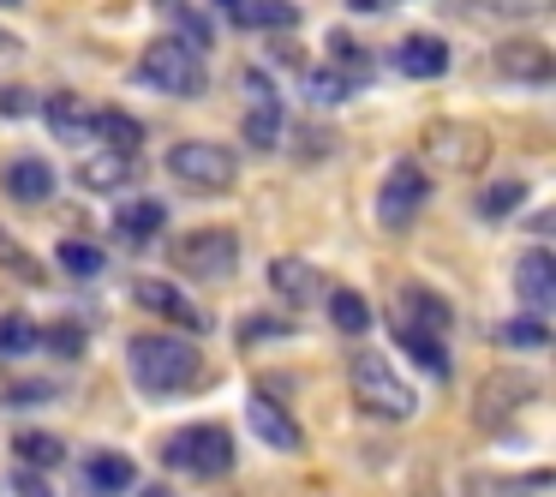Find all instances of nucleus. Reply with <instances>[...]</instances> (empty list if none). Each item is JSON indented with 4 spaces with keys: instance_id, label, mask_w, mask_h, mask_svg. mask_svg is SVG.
Masks as SVG:
<instances>
[{
    "instance_id": "1a4fd4ad",
    "label": "nucleus",
    "mask_w": 556,
    "mask_h": 497,
    "mask_svg": "<svg viewBox=\"0 0 556 497\" xmlns=\"http://www.w3.org/2000/svg\"><path fill=\"white\" fill-rule=\"evenodd\" d=\"M532 396H539V377L520 372V365H503V372H491L479 384V396H472V420H479L484 432H496V425H503L508 413H520Z\"/></svg>"
},
{
    "instance_id": "58836bf2",
    "label": "nucleus",
    "mask_w": 556,
    "mask_h": 497,
    "mask_svg": "<svg viewBox=\"0 0 556 497\" xmlns=\"http://www.w3.org/2000/svg\"><path fill=\"white\" fill-rule=\"evenodd\" d=\"M353 13H383V7H395V0H348Z\"/></svg>"
},
{
    "instance_id": "6ab92c4d",
    "label": "nucleus",
    "mask_w": 556,
    "mask_h": 497,
    "mask_svg": "<svg viewBox=\"0 0 556 497\" xmlns=\"http://www.w3.org/2000/svg\"><path fill=\"white\" fill-rule=\"evenodd\" d=\"M85 133H97L109 150H126V157H138V145H144V126H138L132 114H121V109L90 114V121H85Z\"/></svg>"
},
{
    "instance_id": "f704fd0d",
    "label": "nucleus",
    "mask_w": 556,
    "mask_h": 497,
    "mask_svg": "<svg viewBox=\"0 0 556 497\" xmlns=\"http://www.w3.org/2000/svg\"><path fill=\"white\" fill-rule=\"evenodd\" d=\"M174 18H180V42H192V49H210V42H216V30H210L198 13H186V7H174Z\"/></svg>"
},
{
    "instance_id": "c756f323",
    "label": "nucleus",
    "mask_w": 556,
    "mask_h": 497,
    "mask_svg": "<svg viewBox=\"0 0 556 497\" xmlns=\"http://www.w3.org/2000/svg\"><path fill=\"white\" fill-rule=\"evenodd\" d=\"M61 270H73L78 282L102 276V246H90V240H61Z\"/></svg>"
},
{
    "instance_id": "4be33fe9",
    "label": "nucleus",
    "mask_w": 556,
    "mask_h": 497,
    "mask_svg": "<svg viewBox=\"0 0 556 497\" xmlns=\"http://www.w3.org/2000/svg\"><path fill=\"white\" fill-rule=\"evenodd\" d=\"M395 341H401V348H407V353H413V360H419L431 377H448V348H443V336H431V330H413V324H401V330H395Z\"/></svg>"
},
{
    "instance_id": "20e7f679",
    "label": "nucleus",
    "mask_w": 556,
    "mask_h": 497,
    "mask_svg": "<svg viewBox=\"0 0 556 497\" xmlns=\"http://www.w3.org/2000/svg\"><path fill=\"white\" fill-rule=\"evenodd\" d=\"M348 384L353 396H359L365 413H377V420H413V384L395 372L389 360H377V353H359V360H348Z\"/></svg>"
},
{
    "instance_id": "f3484780",
    "label": "nucleus",
    "mask_w": 556,
    "mask_h": 497,
    "mask_svg": "<svg viewBox=\"0 0 556 497\" xmlns=\"http://www.w3.org/2000/svg\"><path fill=\"white\" fill-rule=\"evenodd\" d=\"M216 7L233 18V25H252V30H264V25L293 30V25H300V13H293L288 0H216Z\"/></svg>"
},
{
    "instance_id": "a878e982",
    "label": "nucleus",
    "mask_w": 556,
    "mask_h": 497,
    "mask_svg": "<svg viewBox=\"0 0 556 497\" xmlns=\"http://www.w3.org/2000/svg\"><path fill=\"white\" fill-rule=\"evenodd\" d=\"M42 114H49V133L54 138H78V133H85V121H90L85 102H78L73 90H54V97L42 102Z\"/></svg>"
},
{
    "instance_id": "4468645a",
    "label": "nucleus",
    "mask_w": 556,
    "mask_h": 497,
    "mask_svg": "<svg viewBox=\"0 0 556 497\" xmlns=\"http://www.w3.org/2000/svg\"><path fill=\"white\" fill-rule=\"evenodd\" d=\"M0 186H7V198H18V204H49L54 198V169L42 157H18V162H7Z\"/></svg>"
},
{
    "instance_id": "9d476101",
    "label": "nucleus",
    "mask_w": 556,
    "mask_h": 497,
    "mask_svg": "<svg viewBox=\"0 0 556 497\" xmlns=\"http://www.w3.org/2000/svg\"><path fill=\"white\" fill-rule=\"evenodd\" d=\"M132 300L144 306V312H156V318H174V330H192V336H204V330L216 324L204 306H192L174 282H156V276H138L132 282Z\"/></svg>"
},
{
    "instance_id": "c85d7f7f",
    "label": "nucleus",
    "mask_w": 556,
    "mask_h": 497,
    "mask_svg": "<svg viewBox=\"0 0 556 497\" xmlns=\"http://www.w3.org/2000/svg\"><path fill=\"white\" fill-rule=\"evenodd\" d=\"M30 348H42V330L30 324V318L7 312L0 318V353H30Z\"/></svg>"
},
{
    "instance_id": "a19ab883",
    "label": "nucleus",
    "mask_w": 556,
    "mask_h": 497,
    "mask_svg": "<svg viewBox=\"0 0 556 497\" xmlns=\"http://www.w3.org/2000/svg\"><path fill=\"white\" fill-rule=\"evenodd\" d=\"M0 7H25V0H0Z\"/></svg>"
},
{
    "instance_id": "7c9ffc66",
    "label": "nucleus",
    "mask_w": 556,
    "mask_h": 497,
    "mask_svg": "<svg viewBox=\"0 0 556 497\" xmlns=\"http://www.w3.org/2000/svg\"><path fill=\"white\" fill-rule=\"evenodd\" d=\"M520 204H527V181H496L491 192L479 198V210H484V216H515Z\"/></svg>"
},
{
    "instance_id": "e433bc0d",
    "label": "nucleus",
    "mask_w": 556,
    "mask_h": 497,
    "mask_svg": "<svg viewBox=\"0 0 556 497\" xmlns=\"http://www.w3.org/2000/svg\"><path fill=\"white\" fill-rule=\"evenodd\" d=\"M496 13H508V18H532V13H544L551 0H491Z\"/></svg>"
},
{
    "instance_id": "5701e85b",
    "label": "nucleus",
    "mask_w": 556,
    "mask_h": 497,
    "mask_svg": "<svg viewBox=\"0 0 556 497\" xmlns=\"http://www.w3.org/2000/svg\"><path fill=\"white\" fill-rule=\"evenodd\" d=\"M13 456L25 461V468L49 473V468H61V461H66V444H61V437H49V432H18L13 437Z\"/></svg>"
},
{
    "instance_id": "9b49d317",
    "label": "nucleus",
    "mask_w": 556,
    "mask_h": 497,
    "mask_svg": "<svg viewBox=\"0 0 556 497\" xmlns=\"http://www.w3.org/2000/svg\"><path fill=\"white\" fill-rule=\"evenodd\" d=\"M491 61H496V73L515 78V85H551V78H556L551 49H544V42H532V37H508Z\"/></svg>"
},
{
    "instance_id": "4c0bfd02",
    "label": "nucleus",
    "mask_w": 556,
    "mask_h": 497,
    "mask_svg": "<svg viewBox=\"0 0 556 497\" xmlns=\"http://www.w3.org/2000/svg\"><path fill=\"white\" fill-rule=\"evenodd\" d=\"M18 497H54V492L37 480V468H25V473H18Z\"/></svg>"
},
{
    "instance_id": "cd10ccee",
    "label": "nucleus",
    "mask_w": 556,
    "mask_h": 497,
    "mask_svg": "<svg viewBox=\"0 0 556 497\" xmlns=\"http://www.w3.org/2000/svg\"><path fill=\"white\" fill-rule=\"evenodd\" d=\"M245 145H257V150L281 145V109H276V97L257 102V109L245 114Z\"/></svg>"
},
{
    "instance_id": "f03ea898",
    "label": "nucleus",
    "mask_w": 556,
    "mask_h": 497,
    "mask_svg": "<svg viewBox=\"0 0 556 497\" xmlns=\"http://www.w3.org/2000/svg\"><path fill=\"white\" fill-rule=\"evenodd\" d=\"M138 78L162 97H204L210 73H204V54L180 37H156L144 54H138Z\"/></svg>"
},
{
    "instance_id": "aec40b11",
    "label": "nucleus",
    "mask_w": 556,
    "mask_h": 497,
    "mask_svg": "<svg viewBox=\"0 0 556 497\" xmlns=\"http://www.w3.org/2000/svg\"><path fill=\"white\" fill-rule=\"evenodd\" d=\"M162 222H168V210H162L156 198H138V204H126L121 216H114V234L132 240V246H144V240H156V234H162Z\"/></svg>"
},
{
    "instance_id": "0eeeda50",
    "label": "nucleus",
    "mask_w": 556,
    "mask_h": 497,
    "mask_svg": "<svg viewBox=\"0 0 556 497\" xmlns=\"http://www.w3.org/2000/svg\"><path fill=\"white\" fill-rule=\"evenodd\" d=\"M168 174L180 186H192V192H228L233 174H240V162H233V150H222V145L186 138V145L168 150Z\"/></svg>"
},
{
    "instance_id": "423d86ee",
    "label": "nucleus",
    "mask_w": 556,
    "mask_h": 497,
    "mask_svg": "<svg viewBox=\"0 0 556 497\" xmlns=\"http://www.w3.org/2000/svg\"><path fill=\"white\" fill-rule=\"evenodd\" d=\"M162 456H168V468H180V473L222 480V473L233 468V437L222 432V425H186V432H174L168 444H162Z\"/></svg>"
},
{
    "instance_id": "2eb2a0df",
    "label": "nucleus",
    "mask_w": 556,
    "mask_h": 497,
    "mask_svg": "<svg viewBox=\"0 0 556 497\" xmlns=\"http://www.w3.org/2000/svg\"><path fill=\"white\" fill-rule=\"evenodd\" d=\"M401 312H407L413 330H431V336H448V330H455V306H448L443 294L419 288V282H407V288H401Z\"/></svg>"
},
{
    "instance_id": "6e6552de",
    "label": "nucleus",
    "mask_w": 556,
    "mask_h": 497,
    "mask_svg": "<svg viewBox=\"0 0 556 497\" xmlns=\"http://www.w3.org/2000/svg\"><path fill=\"white\" fill-rule=\"evenodd\" d=\"M425 198H431V174H425L419 162H395V169L383 174V186H377V222H383L389 234H401L425 210Z\"/></svg>"
},
{
    "instance_id": "dca6fc26",
    "label": "nucleus",
    "mask_w": 556,
    "mask_h": 497,
    "mask_svg": "<svg viewBox=\"0 0 556 497\" xmlns=\"http://www.w3.org/2000/svg\"><path fill=\"white\" fill-rule=\"evenodd\" d=\"M126 181H132V157L126 150H97V157L78 162V186L85 192H121Z\"/></svg>"
},
{
    "instance_id": "7ed1b4c3",
    "label": "nucleus",
    "mask_w": 556,
    "mask_h": 497,
    "mask_svg": "<svg viewBox=\"0 0 556 497\" xmlns=\"http://www.w3.org/2000/svg\"><path fill=\"white\" fill-rule=\"evenodd\" d=\"M419 157L425 169L437 174H484V162H491V133L472 121H431L419 138Z\"/></svg>"
},
{
    "instance_id": "a211bd4d",
    "label": "nucleus",
    "mask_w": 556,
    "mask_h": 497,
    "mask_svg": "<svg viewBox=\"0 0 556 497\" xmlns=\"http://www.w3.org/2000/svg\"><path fill=\"white\" fill-rule=\"evenodd\" d=\"M395 66H401L407 78H443V73H448V49H443L437 37H407V42L395 49Z\"/></svg>"
},
{
    "instance_id": "72a5a7b5",
    "label": "nucleus",
    "mask_w": 556,
    "mask_h": 497,
    "mask_svg": "<svg viewBox=\"0 0 556 497\" xmlns=\"http://www.w3.org/2000/svg\"><path fill=\"white\" fill-rule=\"evenodd\" d=\"M42 341H49V348L61 353V360H78V353H85V330H78V324H54Z\"/></svg>"
},
{
    "instance_id": "473e14b6",
    "label": "nucleus",
    "mask_w": 556,
    "mask_h": 497,
    "mask_svg": "<svg viewBox=\"0 0 556 497\" xmlns=\"http://www.w3.org/2000/svg\"><path fill=\"white\" fill-rule=\"evenodd\" d=\"M329 54H336V61H348V66H353V78H365V73H371V54H365L359 42L348 37V30H336V37H329Z\"/></svg>"
},
{
    "instance_id": "ea45409f",
    "label": "nucleus",
    "mask_w": 556,
    "mask_h": 497,
    "mask_svg": "<svg viewBox=\"0 0 556 497\" xmlns=\"http://www.w3.org/2000/svg\"><path fill=\"white\" fill-rule=\"evenodd\" d=\"M138 497H174V492H168V485H144Z\"/></svg>"
},
{
    "instance_id": "f257e3e1",
    "label": "nucleus",
    "mask_w": 556,
    "mask_h": 497,
    "mask_svg": "<svg viewBox=\"0 0 556 497\" xmlns=\"http://www.w3.org/2000/svg\"><path fill=\"white\" fill-rule=\"evenodd\" d=\"M126 360H132V377L138 389H150V396H192V389H204V353L192 348V341L180 336H138L132 348H126Z\"/></svg>"
},
{
    "instance_id": "ddd939ff",
    "label": "nucleus",
    "mask_w": 556,
    "mask_h": 497,
    "mask_svg": "<svg viewBox=\"0 0 556 497\" xmlns=\"http://www.w3.org/2000/svg\"><path fill=\"white\" fill-rule=\"evenodd\" d=\"M515 288H520V300H527L532 312H551L556 306V258L544 252V246L515 264Z\"/></svg>"
},
{
    "instance_id": "2f4dec72",
    "label": "nucleus",
    "mask_w": 556,
    "mask_h": 497,
    "mask_svg": "<svg viewBox=\"0 0 556 497\" xmlns=\"http://www.w3.org/2000/svg\"><path fill=\"white\" fill-rule=\"evenodd\" d=\"M496 341H503V348H544L551 330L544 324H496Z\"/></svg>"
},
{
    "instance_id": "bb28decb",
    "label": "nucleus",
    "mask_w": 556,
    "mask_h": 497,
    "mask_svg": "<svg viewBox=\"0 0 556 497\" xmlns=\"http://www.w3.org/2000/svg\"><path fill=\"white\" fill-rule=\"evenodd\" d=\"M0 270H7L13 282H30V288H37V282L49 276V270L37 264V252H30V246H18L7 228H0Z\"/></svg>"
},
{
    "instance_id": "f8f14e48",
    "label": "nucleus",
    "mask_w": 556,
    "mask_h": 497,
    "mask_svg": "<svg viewBox=\"0 0 556 497\" xmlns=\"http://www.w3.org/2000/svg\"><path fill=\"white\" fill-rule=\"evenodd\" d=\"M245 420H252V432L264 437L269 449H288V456H293V449L305 444V437H300V425L288 420V408H281V401H269L264 389H257V396L245 401Z\"/></svg>"
},
{
    "instance_id": "b1692460",
    "label": "nucleus",
    "mask_w": 556,
    "mask_h": 497,
    "mask_svg": "<svg viewBox=\"0 0 556 497\" xmlns=\"http://www.w3.org/2000/svg\"><path fill=\"white\" fill-rule=\"evenodd\" d=\"M329 324H336L341 336H365V330H371V306H365V294H353V288L329 294Z\"/></svg>"
},
{
    "instance_id": "412c9836",
    "label": "nucleus",
    "mask_w": 556,
    "mask_h": 497,
    "mask_svg": "<svg viewBox=\"0 0 556 497\" xmlns=\"http://www.w3.org/2000/svg\"><path fill=\"white\" fill-rule=\"evenodd\" d=\"M269 288L288 294V300H317L324 282H317V270L300 264V258H276V264H269Z\"/></svg>"
},
{
    "instance_id": "c9c22d12",
    "label": "nucleus",
    "mask_w": 556,
    "mask_h": 497,
    "mask_svg": "<svg viewBox=\"0 0 556 497\" xmlns=\"http://www.w3.org/2000/svg\"><path fill=\"white\" fill-rule=\"evenodd\" d=\"M341 73H312L305 78V97L312 102H336V97H348V85H336Z\"/></svg>"
},
{
    "instance_id": "39448f33",
    "label": "nucleus",
    "mask_w": 556,
    "mask_h": 497,
    "mask_svg": "<svg viewBox=\"0 0 556 497\" xmlns=\"http://www.w3.org/2000/svg\"><path fill=\"white\" fill-rule=\"evenodd\" d=\"M174 270L180 276H198V282H228L240 270V234L233 228H198L186 240H174Z\"/></svg>"
},
{
    "instance_id": "393cba45",
    "label": "nucleus",
    "mask_w": 556,
    "mask_h": 497,
    "mask_svg": "<svg viewBox=\"0 0 556 497\" xmlns=\"http://www.w3.org/2000/svg\"><path fill=\"white\" fill-rule=\"evenodd\" d=\"M85 473H90L97 492H126V485H132V461H126L121 449H97V456L85 461Z\"/></svg>"
}]
</instances>
